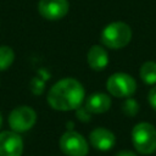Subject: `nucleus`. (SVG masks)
Returning a JSON list of instances; mask_svg holds the SVG:
<instances>
[{
  "label": "nucleus",
  "instance_id": "nucleus-9",
  "mask_svg": "<svg viewBox=\"0 0 156 156\" xmlns=\"http://www.w3.org/2000/svg\"><path fill=\"white\" fill-rule=\"evenodd\" d=\"M90 144L99 151H108L115 146L116 136L115 134L107 128H95L89 134Z\"/></svg>",
  "mask_w": 156,
  "mask_h": 156
},
{
  "label": "nucleus",
  "instance_id": "nucleus-16",
  "mask_svg": "<svg viewBox=\"0 0 156 156\" xmlns=\"http://www.w3.org/2000/svg\"><path fill=\"white\" fill-rule=\"evenodd\" d=\"M90 112H88V110L85 108V107H83V108H79L78 111H77V117L78 118H80L83 122H85V121H88L89 118H90Z\"/></svg>",
  "mask_w": 156,
  "mask_h": 156
},
{
  "label": "nucleus",
  "instance_id": "nucleus-13",
  "mask_svg": "<svg viewBox=\"0 0 156 156\" xmlns=\"http://www.w3.org/2000/svg\"><path fill=\"white\" fill-rule=\"evenodd\" d=\"M15 60V52L13 50L7 45L0 46V71L7 69Z\"/></svg>",
  "mask_w": 156,
  "mask_h": 156
},
{
  "label": "nucleus",
  "instance_id": "nucleus-5",
  "mask_svg": "<svg viewBox=\"0 0 156 156\" xmlns=\"http://www.w3.org/2000/svg\"><path fill=\"white\" fill-rule=\"evenodd\" d=\"M60 149L67 156H87L89 152L85 138L73 130L65 132L60 138Z\"/></svg>",
  "mask_w": 156,
  "mask_h": 156
},
{
  "label": "nucleus",
  "instance_id": "nucleus-4",
  "mask_svg": "<svg viewBox=\"0 0 156 156\" xmlns=\"http://www.w3.org/2000/svg\"><path fill=\"white\" fill-rule=\"evenodd\" d=\"M107 91L116 98H130L136 90L135 79L124 72H116L106 82Z\"/></svg>",
  "mask_w": 156,
  "mask_h": 156
},
{
  "label": "nucleus",
  "instance_id": "nucleus-2",
  "mask_svg": "<svg viewBox=\"0 0 156 156\" xmlns=\"http://www.w3.org/2000/svg\"><path fill=\"white\" fill-rule=\"evenodd\" d=\"M132 39V28L122 21L108 23L101 32V43L110 49H122Z\"/></svg>",
  "mask_w": 156,
  "mask_h": 156
},
{
  "label": "nucleus",
  "instance_id": "nucleus-12",
  "mask_svg": "<svg viewBox=\"0 0 156 156\" xmlns=\"http://www.w3.org/2000/svg\"><path fill=\"white\" fill-rule=\"evenodd\" d=\"M140 78L147 85L156 84V62L155 61H146L140 67Z\"/></svg>",
  "mask_w": 156,
  "mask_h": 156
},
{
  "label": "nucleus",
  "instance_id": "nucleus-6",
  "mask_svg": "<svg viewBox=\"0 0 156 156\" xmlns=\"http://www.w3.org/2000/svg\"><path fill=\"white\" fill-rule=\"evenodd\" d=\"M37 122V113L29 106H18L9 116V126L13 132L22 133L29 130Z\"/></svg>",
  "mask_w": 156,
  "mask_h": 156
},
{
  "label": "nucleus",
  "instance_id": "nucleus-17",
  "mask_svg": "<svg viewBox=\"0 0 156 156\" xmlns=\"http://www.w3.org/2000/svg\"><path fill=\"white\" fill-rule=\"evenodd\" d=\"M115 156H136V154L133 152V151H130V150H121Z\"/></svg>",
  "mask_w": 156,
  "mask_h": 156
},
{
  "label": "nucleus",
  "instance_id": "nucleus-14",
  "mask_svg": "<svg viewBox=\"0 0 156 156\" xmlns=\"http://www.w3.org/2000/svg\"><path fill=\"white\" fill-rule=\"evenodd\" d=\"M122 111H123L124 115H127L129 117H134L139 111L138 101L135 99H133L132 96L130 98H126V100L122 104Z\"/></svg>",
  "mask_w": 156,
  "mask_h": 156
},
{
  "label": "nucleus",
  "instance_id": "nucleus-10",
  "mask_svg": "<svg viewBox=\"0 0 156 156\" xmlns=\"http://www.w3.org/2000/svg\"><path fill=\"white\" fill-rule=\"evenodd\" d=\"M84 107L91 115H95V113H105L111 107V98L107 94L101 93V91L93 93L85 100Z\"/></svg>",
  "mask_w": 156,
  "mask_h": 156
},
{
  "label": "nucleus",
  "instance_id": "nucleus-18",
  "mask_svg": "<svg viewBox=\"0 0 156 156\" xmlns=\"http://www.w3.org/2000/svg\"><path fill=\"white\" fill-rule=\"evenodd\" d=\"M1 126H2V117H1V115H0V128H1Z\"/></svg>",
  "mask_w": 156,
  "mask_h": 156
},
{
  "label": "nucleus",
  "instance_id": "nucleus-7",
  "mask_svg": "<svg viewBox=\"0 0 156 156\" xmlns=\"http://www.w3.org/2000/svg\"><path fill=\"white\" fill-rule=\"evenodd\" d=\"M69 10L68 0H39V13L50 21H57L63 18Z\"/></svg>",
  "mask_w": 156,
  "mask_h": 156
},
{
  "label": "nucleus",
  "instance_id": "nucleus-8",
  "mask_svg": "<svg viewBox=\"0 0 156 156\" xmlns=\"http://www.w3.org/2000/svg\"><path fill=\"white\" fill-rule=\"evenodd\" d=\"M23 140L17 132L5 130L0 133V156H21Z\"/></svg>",
  "mask_w": 156,
  "mask_h": 156
},
{
  "label": "nucleus",
  "instance_id": "nucleus-1",
  "mask_svg": "<svg viewBox=\"0 0 156 156\" xmlns=\"http://www.w3.org/2000/svg\"><path fill=\"white\" fill-rule=\"evenodd\" d=\"M85 91L79 80L63 78L56 82L48 93V104L57 111H71L78 108L84 101Z\"/></svg>",
  "mask_w": 156,
  "mask_h": 156
},
{
  "label": "nucleus",
  "instance_id": "nucleus-15",
  "mask_svg": "<svg viewBox=\"0 0 156 156\" xmlns=\"http://www.w3.org/2000/svg\"><path fill=\"white\" fill-rule=\"evenodd\" d=\"M147 100H149V104L150 106L156 111V85L154 88H151V90L149 91V95H147Z\"/></svg>",
  "mask_w": 156,
  "mask_h": 156
},
{
  "label": "nucleus",
  "instance_id": "nucleus-11",
  "mask_svg": "<svg viewBox=\"0 0 156 156\" xmlns=\"http://www.w3.org/2000/svg\"><path fill=\"white\" fill-rule=\"evenodd\" d=\"M87 61L91 69L102 71L108 65L107 51L101 45H93L87 54Z\"/></svg>",
  "mask_w": 156,
  "mask_h": 156
},
{
  "label": "nucleus",
  "instance_id": "nucleus-3",
  "mask_svg": "<svg viewBox=\"0 0 156 156\" xmlns=\"http://www.w3.org/2000/svg\"><path fill=\"white\" fill-rule=\"evenodd\" d=\"M132 143L134 149L143 154L150 155L156 151V128L147 123L140 122L132 129Z\"/></svg>",
  "mask_w": 156,
  "mask_h": 156
}]
</instances>
